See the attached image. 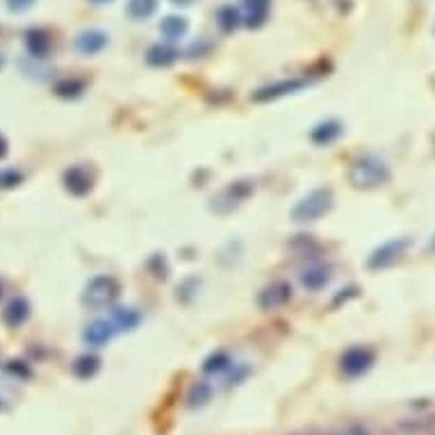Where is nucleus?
Segmentation results:
<instances>
[{"label":"nucleus","mask_w":435,"mask_h":435,"mask_svg":"<svg viewBox=\"0 0 435 435\" xmlns=\"http://www.w3.org/2000/svg\"><path fill=\"white\" fill-rule=\"evenodd\" d=\"M64 187L71 191L73 196H85L94 187V178L87 166H71L64 173Z\"/></svg>","instance_id":"0eeeda50"},{"label":"nucleus","mask_w":435,"mask_h":435,"mask_svg":"<svg viewBox=\"0 0 435 435\" xmlns=\"http://www.w3.org/2000/svg\"><path fill=\"white\" fill-rule=\"evenodd\" d=\"M242 23V12L235 5H223L219 12H216V25L223 32H232Z\"/></svg>","instance_id":"6ab92c4d"},{"label":"nucleus","mask_w":435,"mask_h":435,"mask_svg":"<svg viewBox=\"0 0 435 435\" xmlns=\"http://www.w3.org/2000/svg\"><path fill=\"white\" fill-rule=\"evenodd\" d=\"M5 153H7V139L0 135V157H5Z\"/></svg>","instance_id":"b1692460"},{"label":"nucleus","mask_w":435,"mask_h":435,"mask_svg":"<svg viewBox=\"0 0 435 435\" xmlns=\"http://www.w3.org/2000/svg\"><path fill=\"white\" fill-rule=\"evenodd\" d=\"M128 16L135 21H146L157 12V0H128Z\"/></svg>","instance_id":"a211bd4d"},{"label":"nucleus","mask_w":435,"mask_h":435,"mask_svg":"<svg viewBox=\"0 0 435 435\" xmlns=\"http://www.w3.org/2000/svg\"><path fill=\"white\" fill-rule=\"evenodd\" d=\"M342 137V123L335 119L322 121L319 125H315L310 132V141L317 146H331L333 141H338Z\"/></svg>","instance_id":"9b49d317"},{"label":"nucleus","mask_w":435,"mask_h":435,"mask_svg":"<svg viewBox=\"0 0 435 435\" xmlns=\"http://www.w3.org/2000/svg\"><path fill=\"white\" fill-rule=\"evenodd\" d=\"M35 3L37 0H7V7H10V12H25Z\"/></svg>","instance_id":"5701e85b"},{"label":"nucleus","mask_w":435,"mask_h":435,"mask_svg":"<svg viewBox=\"0 0 435 435\" xmlns=\"http://www.w3.org/2000/svg\"><path fill=\"white\" fill-rule=\"evenodd\" d=\"M239 12L246 28H260L269 19V0H244Z\"/></svg>","instance_id":"6e6552de"},{"label":"nucleus","mask_w":435,"mask_h":435,"mask_svg":"<svg viewBox=\"0 0 435 435\" xmlns=\"http://www.w3.org/2000/svg\"><path fill=\"white\" fill-rule=\"evenodd\" d=\"M85 91V82L78 78H64L55 85V94L62 98H78Z\"/></svg>","instance_id":"aec40b11"},{"label":"nucleus","mask_w":435,"mask_h":435,"mask_svg":"<svg viewBox=\"0 0 435 435\" xmlns=\"http://www.w3.org/2000/svg\"><path fill=\"white\" fill-rule=\"evenodd\" d=\"M107 41L110 39H107L103 30H85L75 37V50L80 55H96L107 46Z\"/></svg>","instance_id":"1a4fd4ad"},{"label":"nucleus","mask_w":435,"mask_h":435,"mask_svg":"<svg viewBox=\"0 0 435 435\" xmlns=\"http://www.w3.org/2000/svg\"><path fill=\"white\" fill-rule=\"evenodd\" d=\"M175 57H178V50L171 48L169 44H155L148 48L146 53V62L150 66H157V69H162V66H169L175 62Z\"/></svg>","instance_id":"4468645a"},{"label":"nucleus","mask_w":435,"mask_h":435,"mask_svg":"<svg viewBox=\"0 0 435 435\" xmlns=\"http://www.w3.org/2000/svg\"><path fill=\"white\" fill-rule=\"evenodd\" d=\"M114 331L116 329L112 326V322H94L91 326H87L85 340L89 342V345H103V342H107L112 338Z\"/></svg>","instance_id":"f3484780"},{"label":"nucleus","mask_w":435,"mask_h":435,"mask_svg":"<svg viewBox=\"0 0 435 435\" xmlns=\"http://www.w3.org/2000/svg\"><path fill=\"white\" fill-rule=\"evenodd\" d=\"M390 180V166L383 157L367 153L356 157L349 166V182L358 189H376Z\"/></svg>","instance_id":"f257e3e1"},{"label":"nucleus","mask_w":435,"mask_h":435,"mask_svg":"<svg viewBox=\"0 0 435 435\" xmlns=\"http://www.w3.org/2000/svg\"><path fill=\"white\" fill-rule=\"evenodd\" d=\"M28 317H30V303L23 296L12 299L3 310V322L7 326H12V329H19L21 324L28 322Z\"/></svg>","instance_id":"f8f14e48"},{"label":"nucleus","mask_w":435,"mask_h":435,"mask_svg":"<svg viewBox=\"0 0 435 435\" xmlns=\"http://www.w3.org/2000/svg\"><path fill=\"white\" fill-rule=\"evenodd\" d=\"M333 205V191L329 187H317L310 194H306L292 210V221L296 223H310L322 219Z\"/></svg>","instance_id":"7ed1b4c3"},{"label":"nucleus","mask_w":435,"mask_h":435,"mask_svg":"<svg viewBox=\"0 0 435 435\" xmlns=\"http://www.w3.org/2000/svg\"><path fill=\"white\" fill-rule=\"evenodd\" d=\"M408 246H411V237H399V239H390L386 244H381L379 248L370 255V269H386V267L395 264L401 255L406 253Z\"/></svg>","instance_id":"20e7f679"},{"label":"nucleus","mask_w":435,"mask_h":435,"mask_svg":"<svg viewBox=\"0 0 435 435\" xmlns=\"http://www.w3.org/2000/svg\"><path fill=\"white\" fill-rule=\"evenodd\" d=\"M303 87H306V82L303 80H296V78H292V80H278V82H274V85H267L262 89H258L251 98H253L255 103H269V100L283 98V96H287V94H294V91L303 89Z\"/></svg>","instance_id":"423d86ee"},{"label":"nucleus","mask_w":435,"mask_h":435,"mask_svg":"<svg viewBox=\"0 0 435 435\" xmlns=\"http://www.w3.org/2000/svg\"><path fill=\"white\" fill-rule=\"evenodd\" d=\"M370 354H367V351H363V349H354V351H349L347 354V358L345 361H342V365L347 367V370H365L367 367V363H370Z\"/></svg>","instance_id":"412c9836"},{"label":"nucleus","mask_w":435,"mask_h":435,"mask_svg":"<svg viewBox=\"0 0 435 435\" xmlns=\"http://www.w3.org/2000/svg\"><path fill=\"white\" fill-rule=\"evenodd\" d=\"M121 294V285L114 276H96L87 283L85 292H82V303L91 310H105L116 303Z\"/></svg>","instance_id":"f03ea898"},{"label":"nucleus","mask_w":435,"mask_h":435,"mask_svg":"<svg viewBox=\"0 0 435 435\" xmlns=\"http://www.w3.org/2000/svg\"><path fill=\"white\" fill-rule=\"evenodd\" d=\"M187 30H189V23L185 16H166V19H162L160 23V32H162V37L164 39H169V41H178L187 35Z\"/></svg>","instance_id":"ddd939ff"},{"label":"nucleus","mask_w":435,"mask_h":435,"mask_svg":"<svg viewBox=\"0 0 435 435\" xmlns=\"http://www.w3.org/2000/svg\"><path fill=\"white\" fill-rule=\"evenodd\" d=\"M3 66H5V57L0 55V69H3Z\"/></svg>","instance_id":"cd10ccee"},{"label":"nucleus","mask_w":435,"mask_h":435,"mask_svg":"<svg viewBox=\"0 0 435 435\" xmlns=\"http://www.w3.org/2000/svg\"><path fill=\"white\" fill-rule=\"evenodd\" d=\"M25 46H28L32 57H46L50 53L53 41H50L48 32L44 30H30L28 35H25Z\"/></svg>","instance_id":"2eb2a0df"},{"label":"nucleus","mask_w":435,"mask_h":435,"mask_svg":"<svg viewBox=\"0 0 435 435\" xmlns=\"http://www.w3.org/2000/svg\"><path fill=\"white\" fill-rule=\"evenodd\" d=\"M139 313L135 310V308H114L112 315H110V322L116 331H130L135 329V326L139 324Z\"/></svg>","instance_id":"dca6fc26"},{"label":"nucleus","mask_w":435,"mask_h":435,"mask_svg":"<svg viewBox=\"0 0 435 435\" xmlns=\"http://www.w3.org/2000/svg\"><path fill=\"white\" fill-rule=\"evenodd\" d=\"M292 299V287L285 280H274L271 285H267L260 296H258V306L262 310H278V308L287 306V301Z\"/></svg>","instance_id":"39448f33"},{"label":"nucleus","mask_w":435,"mask_h":435,"mask_svg":"<svg viewBox=\"0 0 435 435\" xmlns=\"http://www.w3.org/2000/svg\"><path fill=\"white\" fill-rule=\"evenodd\" d=\"M429 248H431V251H433V253H435V237L431 239V244H429Z\"/></svg>","instance_id":"bb28decb"},{"label":"nucleus","mask_w":435,"mask_h":435,"mask_svg":"<svg viewBox=\"0 0 435 435\" xmlns=\"http://www.w3.org/2000/svg\"><path fill=\"white\" fill-rule=\"evenodd\" d=\"M331 280V269L324 264H310L308 269L301 271V285L308 292H319L329 285Z\"/></svg>","instance_id":"9d476101"},{"label":"nucleus","mask_w":435,"mask_h":435,"mask_svg":"<svg viewBox=\"0 0 435 435\" xmlns=\"http://www.w3.org/2000/svg\"><path fill=\"white\" fill-rule=\"evenodd\" d=\"M91 3H98V5H103V3H112V0H91Z\"/></svg>","instance_id":"a878e982"},{"label":"nucleus","mask_w":435,"mask_h":435,"mask_svg":"<svg viewBox=\"0 0 435 435\" xmlns=\"http://www.w3.org/2000/svg\"><path fill=\"white\" fill-rule=\"evenodd\" d=\"M0 296H3V283H0Z\"/></svg>","instance_id":"c85d7f7f"},{"label":"nucleus","mask_w":435,"mask_h":435,"mask_svg":"<svg viewBox=\"0 0 435 435\" xmlns=\"http://www.w3.org/2000/svg\"><path fill=\"white\" fill-rule=\"evenodd\" d=\"M21 182H23V173L19 169H14V166L0 169V189H14V187H19Z\"/></svg>","instance_id":"4be33fe9"},{"label":"nucleus","mask_w":435,"mask_h":435,"mask_svg":"<svg viewBox=\"0 0 435 435\" xmlns=\"http://www.w3.org/2000/svg\"><path fill=\"white\" fill-rule=\"evenodd\" d=\"M171 3H175V5H189L191 0H171Z\"/></svg>","instance_id":"393cba45"}]
</instances>
